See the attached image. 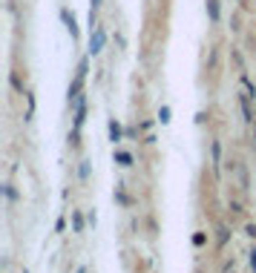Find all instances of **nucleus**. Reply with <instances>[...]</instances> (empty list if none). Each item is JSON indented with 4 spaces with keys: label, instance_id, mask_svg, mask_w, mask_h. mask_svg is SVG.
<instances>
[{
    "label": "nucleus",
    "instance_id": "4",
    "mask_svg": "<svg viewBox=\"0 0 256 273\" xmlns=\"http://www.w3.org/2000/svg\"><path fill=\"white\" fill-rule=\"evenodd\" d=\"M110 138H112V141H121V127L115 121H110Z\"/></svg>",
    "mask_w": 256,
    "mask_h": 273
},
{
    "label": "nucleus",
    "instance_id": "5",
    "mask_svg": "<svg viewBox=\"0 0 256 273\" xmlns=\"http://www.w3.org/2000/svg\"><path fill=\"white\" fill-rule=\"evenodd\" d=\"M242 115H245V121H254V115H251V107H248V95H242Z\"/></svg>",
    "mask_w": 256,
    "mask_h": 273
},
{
    "label": "nucleus",
    "instance_id": "1",
    "mask_svg": "<svg viewBox=\"0 0 256 273\" xmlns=\"http://www.w3.org/2000/svg\"><path fill=\"white\" fill-rule=\"evenodd\" d=\"M104 40H107L104 29H95V32H92V37H90V52H92V55H98V52L104 49Z\"/></svg>",
    "mask_w": 256,
    "mask_h": 273
},
{
    "label": "nucleus",
    "instance_id": "3",
    "mask_svg": "<svg viewBox=\"0 0 256 273\" xmlns=\"http://www.w3.org/2000/svg\"><path fill=\"white\" fill-rule=\"evenodd\" d=\"M207 12H210V20H219V3L216 0H207Z\"/></svg>",
    "mask_w": 256,
    "mask_h": 273
},
{
    "label": "nucleus",
    "instance_id": "10",
    "mask_svg": "<svg viewBox=\"0 0 256 273\" xmlns=\"http://www.w3.org/2000/svg\"><path fill=\"white\" fill-rule=\"evenodd\" d=\"M98 3H101V0H92V9H95V6H98Z\"/></svg>",
    "mask_w": 256,
    "mask_h": 273
},
{
    "label": "nucleus",
    "instance_id": "8",
    "mask_svg": "<svg viewBox=\"0 0 256 273\" xmlns=\"http://www.w3.org/2000/svg\"><path fill=\"white\" fill-rule=\"evenodd\" d=\"M245 233H248L251 239H256V224H248V227H245Z\"/></svg>",
    "mask_w": 256,
    "mask_h": 273
},
{
    "label": "nucleus",
    "instance_id": "7",
    "mask_svg": "<svg viewBox=\"0 0 256 273\" xmlns=\"http://www.w3.org/2000/svg\"><path fill=\"white\" fill-rule=\"evenodd\" d=\"M159 118H161V124H167V121H170V109H167V107H161Z\"/></svg>",
    "mask_w": 256,
    "mask_h": 273
},
{
    "label": "nucleus",
    "instance_id": "9",
    "mask_svg": "<svg viewBox=\"0 0 256 273\" xmlns=\"http://www.w3.org/2000/svg\"><path fill=\"white\" fill-rule=\"evenodd\" d=\"M251 268H254V273H256V253H251Z\"/></svg>",
    "mask_w": 256,
    "mask_h": 273
},
{
    "label": "nucleus",
    "instance_id": "2",
    "mask_svg": "<svg viewBox=\"0 0 256 273\" xmlns=\"http://www.w3.org/2000/svg\"><path fill=\"white\" fill-rule=\"evenodd\" d=\"M61 18H64V23H66V29H69V35L75 37V35H78V26H75V18H72L69 12H61Z\"/></svg>",
    "mask_w": 256,
    "mask_h": 273
},
{
    "label": "nucleus",
    "instance_id": "6",
    "mask_svg": "<svg viewBox=\"0 0 256 273\" xmlns=\"http://www.w3.org/2000/svg\"><path fill=\"white\" fill-rule=\"evenodd\" d=\"M115 161H118V164H132V155H129V152H118Z\"/></svg>",
    "mask_w": 256,
    "mask_h": 273
}]
</instances>
